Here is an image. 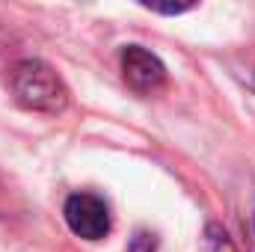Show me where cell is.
I'll return each instance as SVG.
<instances>
[{"label": "cell", "instance_id": "obj_1", "mask_svg": "<svg viewBox=\"0 0 255 252\" xmlns=\"http://www.w3.org/2000/svg\"><path fill=\"white\" fill-rule=\"evenodd\" d=\"M9 83H12V92H15L18 104L27 107V110L57 116L68 107V86L63 83V77L42 60L15 63L12 74H9Z\"/></svg>", "mask_w": 255, "mask_h": 252}, {"label": "cell", "instance_id": "obj_2", "mask_svg": "<svg viewBox=\"0 0 255 252\" xmlns=\"http://www.w3.org/2000/svg\"><path fill=\"white\" fill-rule=\"evenodd\" d=\"M63 217L65 226L71 229V235H77L80 241H104L110 235V205L104 196L98 193H89V190H80V193H71L63 205Z\"/></svg>", "mask_w": 255, "mask_h": 252}, {"label": "cell", "instance_id": "obj_3", "mask_svg": "<svg viewBox=\"0 0 255 252\" xmlns=\"http://www.w3.org/2000/svg\"><path fill=\"white\" fill-rule=\"evenodd\" d=\"M119 68L125 83L136 95H154L166 86V65L157 54L142 45H125L119 54Z\"/></svg>", "mask_w": 255, "mask_h": 252}, {"label": "cell", "instance_id": "obj_4", "mask_svg": "<svg viewBox=\"0 0 255 252\" xmlns=\"http://www.w3.org/2000/svg\"><path fill=\"white\" fill-rule=\"evenodd\" d=\"M139 3L145 9L157 12V15H184V12H190L199 0H139Z\"/></svg>", "mask_w": 255, "mask_h": 252}, {"label": "cell", "instance_id": "obj_5", "mask_svg": "<svg viewBox=\"0 0 255 252\" xmlns=\"http://www.w3.org/2000/svg\"><path fill=\"white\" fill-rule=\"evenodd\" d=\"M205 244H208V252H238L235 250V244H232V238L226 235V229L217 226V223L208 226V232H205Z\"/></svg>", "mask_w": 255, "mask_h": 252}, {"label": "cell", "instance_id": "obj_6", "mask_svg": "<svg viewBox=\"0 0 255 252\" xmlns=\"http://www.w3.org/2000/svg\"><path fill=\"white\" fill-rule=\"evenodd\" d=\"M128 252H157V235L148 232V229H139V232L130 238Z\"/></svg>", "mask_w": 255, "mask_h": 252}]
</instances>
